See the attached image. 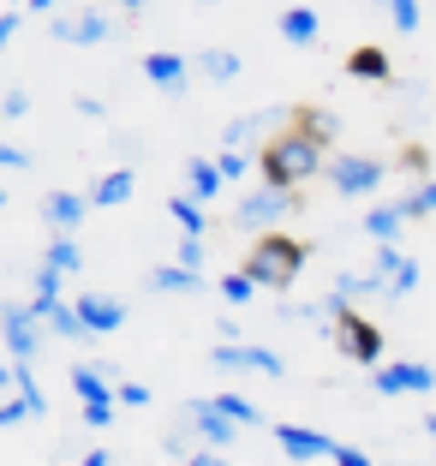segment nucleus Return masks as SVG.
<instances>
[{
    "mask_svg": "<svg viewBox=\"0 0 436 466\" xmlns=\"http://www.w3.org/2000/svg\"><path fill=\"white\" fill-rule=\"evenodd\" d=\"M30 6H36V13H55V6H60V0H30Z\"/></svg>",
    "mask_w": 436,
    "mask_h": 466,
    "instance_id": "c03bdc74",
    "label": "nucleus"
},
{
    "mask_svg": "<svg viewBox=\"0 0 436 466\" xmlns=\"http://www.w3.org/2000/svg\"><path fill=\"white\" fill-rule=\"evenodd\" d=\"M186 425L198 431V437H204L209 449H221V442H233L239 431H246L228 407H221V400H186Z\"/></svg>",
    "mask_w": 436,
    "mask_h": 466,
    "instance_id": "39448f33",
    "label": "nucleus"
},
{
    "mask_svg": "<svg viewBox=\"0 0 436 466\" xmlns=\"http://www.w3.org/2000/svg\"><path fill=\"white\" fill-rule=\"evenodd\" d=\"M150 288H156V293H191V288H204V269H186V263H174V269H156V275H150Z\"/></svg>",
    "mask_w": 436,
    "mask_h": 466,
    "instance_id": "6ab92c4d",
    "label": "nucleus"
},
{
    "mask_svg": "<svg viewBox=\"0 0 436 466\" xmlns=\"http://www.w3.org/2000/svg\"><path fill=\"white\" fill-rule=\"evenodd\" d=\"M216 167H221V174H228V179H246V156L233 150V144H228V150L216 156Z\"/></svg>",
    "mask_w": 436,
    "mask_h": 466,
    "instance_id": "473e14b6",
    "label": "nucleus"
},
{
    "mask_svg": "<svg viewBox=\"0 0 436 466\" xmlns=\"http://www.w3.org/2000/svg\"><path fill=\"white\" fill-rule=\"evenodd\" d=\"M167 209H174V221H179V228H186V233H204V209H198V198H174V204H167Z\"/></svg>",
    "mask_w": 436,
    "mask_h": 466,
    "instance_id": "a878e982",
    "label": "nucleus"
},
{
    "mask_svg": "<svg viewBox=\"0 0 436 466\" xmlns=\"http://www.w3.org/2000/svg\"><path fill=\"white\" fill-rule=\"evenodd\" d=\"M0 167H6V174H18V167H30V150H18V144H6V150H0Z\"/></svg>",
    "mask_w": 436,
    "mask_h": 466,
    "instance_id": "f704fd0d",
    "label": "nucleus"
},
{
    "mask_svg": "<svg viewBox=\"0 0 436 466\" xmlns=\"http://www.w3.org/2000/svg\"><path fill=\"white\" fill-rule=\"evenodd\" d=\"M401 204H407V216H436V179H424V186H412V192L401 198Z\"/></svg>",
    "mask_w": 436,
    "mask_h": 466,
    "instance_id": "bb28decb",
    "label": "nucleus"
},
{
    "mask_svg": "<svg viewBox=\"0 0 436 466\" xmlns=\"http://www.w3.org/2000/svg\"><path fill=\"white\" fill-rule=\"evenodd\" d=\"M216 359L221 370H263V377H281V359L269 353V347H216Z\"/></svg>",
    "mask_w": 436,
    "mask_h": 466,
    "instance_id": "f8f14e48",
    "label": "nucleus"
},
{
    "mask_svg": "<svg viewBox=\"0 0 436 466\" xmlns=\"http://www.w3.org/2000/svg\"><path fill=\"white\" fill-rule=\"evenodd\" d=\"M60 275H66V269L42 263V269H36V299H60Z\"/></svg>",
    "mask_w": 436,
    "mask_h": 466,
    "instance_id": "2f4dec72",
    "label": "nucleus"
},
{
    "mask_svg": "<svg viewBox=\"0 0 436 466\" xmlns=\"http://www.w3.org/2000/svg\"><path fill=\"white\" fill-rule=\"evenodd\" d=\"M18 25H25V13H13V6H6V18H0V42H13Z\"/></svg>",
    "mask_w": 436,
    "mask_h": 466,
    "instance_id": "58836bf2",
    "label": "nucleus"
},
{
    "mask_svg": "<svg viewBox=\"0 0 436 466\" xmlns=\"http://www.w3.org/2000/svg\"><path fill=\"white\" fill-rule=\"evenodd\" d=\"M72 389H78L84 400H108V370H96V365H78V370H72Z\"/></svg>",
    "mask_w": 436,
    "mask_h": 466,
    "instance_id": "5701e85b",
    "label": "nucleus"
},
{
    "mask_svg": "<svg viewBox=\"0 0 436 466\" xmlns=\"http://www.w3.org/2000/svg\"><path fill=\"white\" fill-rule=\"evenodd\" d=\"M335 347H341V353L353 359V365H377V353H382V335L370 329V323H365L359 311H347L341 323H335Z\"/></svg>",
    "mask_w": 436,
    "mask_h": 466,
    "instance_id": "0eeeda50",
    "label": "nucleus"
},
{
    "mask_svg": "<svg viewBox=\"0 0 436 466\" xmlns=\"http://www.w3.org/2000/svg\"><path fill=\"white\" fill-rule=\"evenodd\" d=\"M120 400H126V407H150V389H144V383H120Z\"/></svg>",
    "mask_w": 436,
    "mask_h": 466,
    "instance_id": "e433bc0d",
    "label": "nucleus"
},
{
    "mask_svg": "<svg viewBox=\"0 0 436 466\" xmlns=\"http://www.w3.org/2000/svg\"><path fill=\"white\" fill-rule=\"evenodd\" d=\"M204 78L233 84L239 78V55H233V48H204Z\"/></svg>",
    "mask_w": 436,
    "mask_h": 466,
    "instance_id": "4be33fe9",
    "label": "nucleus"
},
{
    "mask_svg": "<svg viewBox=\"0 0 436 466\" xmlns=\"http://www.w3.org/2000/svg\"><path fill=\"white\" fill-rule=\"evenodd\" d=\"M251 288H258V281H251V275H246V269H233V275H228V281H221V293H228V299H233V305H251Z\"/></svg>",
    "mask_w": 436,
    "mask_h": 466,
    "instance_id": "c756f323",
    "label": "nucleus"
},
{
    "mask_svg": "<svg viewBox=\"0 0 436 466\" xmlns=\"http://www.w3.org/2000/svg\"><path fill=\"white\" fill-rule=\"evenodd\" d=\"M186 466H228L216 449H198V454H186Z\"/></svg>",
    "mask_w": 436,
    "mask_h": 466,
    "instance_id": "ea45409f",
    "label": "nucleus"
},
{
    "mask_svg": "<svg viewBox=\"0 0 436 466\" xmlns=\"http://www.w3.org/2000/svg\"><path fill=\"white\" fill-rule=\"evenodd\" d=\"M132 186H137V179L126 174V167H120V174H102V179H96V192H90V204L114 209V204H126V198H132Z\"/></svg>",
    "mask_w": 436,
    "mask_h": 466,
    "instance_id": "a211bd4d",
    "label": "nucleus"
},
{
    "mask_svg": "<svg viewBox=\"0 0 436 466\" xmlns=\"http://www.w3.org/2000/svg\"><path fill=\"white\" fill-rule=\"evenodd\" d=\"M55 36L72 42V48H90V42H108L114 25H108V13H96V6H66V13H55Z\"/></svg>",
    "mask_w": 436,
    "mask_h": 466,
    "instance_id": "20e7f679",
    "label": "nucleus"
},
{
    "mask_svg": "<svg viewBox=\"0 0 436 466\" xmlns=\"http://www.w3.org/2000/svg\"><path fill=\"white\" fill-rule=\"evenodd\" d=\"M84 209H90V204H84V198H72V192H55V198H48V204H42V221H48V228H55V233H72V228H78V221H84Z\"/></svg>",
    "mask_w": 436,
    "mask_h": 466,
    "instance_id": "2eb2a0df",
    "label": "nucleus"
},
{
    "mask_svg": "<svg viewBox=\"0 0 436 466\" xmlns=\"http://www.w3.org/2000/svg\"><path fill=\"white\" fill-rule=\"evenodd\" d=\"M36 329H48L36 317V305H6V347H13V359L36 353Z\"/></svg>",
    "mask_w": 436,
    "mask_h": 466,
    "instance_id": "9b49d317",
    "label": "nucleus"
},
{
    "mask_svg": "<svg viewBox=\"0 0 436 466\" xmlns=\"http://www.w3.org/2000/svg\"><path fill=\"white\" fill-rule=\"evenodd\" d=\"M42 263H55V269H66V275H72V269L84 263V258H78V239H72V233H60L55 246H48V258H42Z\"/></svg>",
    "mask_w": 436,
    "mask_h": 466,
    "instance_id": "b1692460",
    "label": "nucleus"
},
{
    "mask_svg": "<svg viewBox=\"0 0 436 466\" xmlns=\"http://www.w3.org/2000/svg\"><path fill=\"white\" fill-rule=\"evenodd\" d=\"M407 221H412V216H407V204H377V209L365 216V233L382 246V239H401V228H407Z\"/></svg>",
    "mask_w": 436,
    "mask_h": 466,
    "instance_id": "dca6fc26",
    "label": "nucleus"
},
{
    "mask_svg": "<svg viewBox=\"0 0 436 466\" xmlns=\"http://www.w3.org/2000/svg\"><path fill=\"white\" fill-rule=\"evenodd\" d=\"M78 114H84V120H102V114H108V108H102V102H96V96H78Z\"/></svg>",
    "mask_w": 436,
    "mask_h": 466,
    "instance_id": "a19ab883",
    "label": "nucleus"
},
{
    "mask_svg": "<svg viewBox=\"0 0 436 466\" xmlns=\"http://www.w3.org/2000/svg\"><path fill=\"white\" fill-rule=\"evenodd\" d=\"M84 466H114V461H108V454H102V449H96V454H84Z\"/></svg>",
    "mask_w": 436,
    "mask_h": 466,
    "instance_id": "79ce46f5",
    "label": "nucleus"
},
{
    "mask_svg": "<svg viewBox=\"0 0 436 466\" xmlns=\"http://www.w3.org/2000/svg\"><path fill=\"white\" fill-rule=\"evenodd\" d=\"M25 419H30V400H25V395L0 407V425H6V431H13V425H25Z\"/></svg>",
    "mask_w": 436,
    "mask_h": 466,
    "instance_id": "72a5a7b5",
    "label": "nucleus"
},
{
    "mask_svg": "<svg viewBox=\"0 0 436 466\" xmlns=\"http://www.w3.org/2000/svg\"><path fill=\"white\" fill-rule=\"evenodd\" d=\"M120 6H126V13H144V6H150V0H120Z\"/></svg>",
    "mask_w": 436,
    "mask_h": 466,
    "instance_id": "37998d69",
    "label": "nucleus"
},
{
    "mask_svg": "<svg viewBox=\"0 0 436 466\" xmlns=\"http://www.w3.org/2000/svg\"><path fill=\"white\" fill-rule=\"evenodd\" d=\"M221 167L216 162H186V186H191V198H216L221 192Z\"/></svg>",
    "mask_w": 436,
    "mask_h": 466,
    "instance_id": "412c9836",
    "label": "nucleus"
},
{
    "mask_svg": "<svg viewBox=\"0 0 436 466\" xmlns=\"http://www.w3.org/2000/svg\"><path fill=\"white\" fill-rule=\"evenodd\" d=\"M216 400H221V407H228V412H233V419H239V425H251V431H258V425H263V412H258V407H251V400H246V395H216Z\"/></svg>",
    "mask_w": 436,
    "mask_h": 466,
    "instance_id": "c85d7f7f",
    "label": "nucleus"
},
{
    "mask_svg": "<svg viewBox=\"0 0 436 466\" xmlns=\"http://www.w3.org/2000/svg\"><path fill=\"white\" fill-rule=\"evenodd\" d=\"M323 150H329V144H317L311 132L293 126V132H281L269 150H263V179H275V186H305L311 174H323V167H329Z\"/></svg>",
    "mask_w": 436,
    "mask_h": 466,
    "instance_id": "f257e3e1",
    "label": "nucleus"
},
{
    "mask_svg": "<svg viewBox=\"0 0 436 466\" xmlns=\"http://www.w3.org/2000/svg\"><path fill=\"white\" fill-rule=\"evenodd\" d=\"M382 6H389V18H395V30H419V0H382Z\"/></svg>",
    "mask_w": 436,
    "mask_h": 466,
    "instance_id": "cd10ccee",
    "label": "nucleus"
},
{
    "mask_svg": "<svg viewBox=\"0 0 436 466\" xmlns=\"http://www.w3.org/2000/svg\"><path fill=\"white\" fill-rule=\"evenodd\" d=\"M293 204H299V186H275V179H263L258 192H246V204L233 209V221H239V228H275Z\"/></svg>",
    "mask_w": 436,
    "mask_h": 466,
    "instance_id": "7ed1b4c3",
    "label": "nucleus"
},
{
    "mask_svg": "<svg viewBox=\"0 0 436 466\" xmlns=\"http://www.w3.org/2000/svg\"><path fill=\"white\" fill-rule=\"evenodd\" d=\"M299 132H311L317 144H329V137H335V114H323V108H299Z\"/></svg>",
    "mask_w": 436,
    "mask_h": 466,
    "instance_id": "393cba45",
    "label": "nucleus"
},
{
    "mask_svg": "<svg viewBox=\"0 0 436 466\" xmlns=\"http://www.w3.org/2000/svg\"><path fill=\"white\" fill-rule=\"evenodd\" d=\"M144 78L156 84V90H167V96H186V60L179 55H144Z\"/></svg>",
    "mask_w": 436,
    "mask_h": 466,
    "instance_id": "ddd939ff",
    "label": "nucleus"
},
{
    "mask_svg": "<svg viewBox=\"0 0 436 466\" xmlns=\"http://www.w3.org/2000/svg\"><path fill=\"white\" fill-rule=\"evenodd\" d=\"M377 275L389 281V299H401V293L419 288V263L401 251V239H382V246H377Z\"/></svg>",
    "mask_w": 436,
    "mask_h": 466,
    "instance_id": "6e6552de",
    "label": "nucleus"
},
{
    "mask_svg": "<svg viewBox=\"0 0 436 466\" xmlns=\"http://www.w3.org/2000/svg\"><path fill=\"white\" fill-rule=\"evenodd\" d=\"M84 425H90V431H108L114 425V400H84Z\"/></svg>",
    "mask_w": 436,
    "mask_h": 466,
    "instance_id": "7c9ffc66",
    "label": "nucleus"
},
{
    "mask_svg": "<svg viewBox=\"0 0 436 466\" xmlns=\"http://www.w3.org/2000/svg\"><path fill=\"white\" fill-rule=\"evenodd\" d=\"M347 72L382 84V78H389V55H382V48H353V55H347Z\"/></svg>",
    "mask_w": 436,
    "mask_h": 466,
    "instance_id": "aec40b11",
    "label": "nucleus"
},
{
    "mask_svg": "<svg viewBox=\"0 0 436 466\" xmlns=\"http://www.w3.org/2000/svg\"><path fill=\"white\" fill-rule=\"evenodd\" d=\"M323 174L335 192H377L382 186V162H370V156H329Z\"/></svg>",
    "mask_w": 436,
    "mask_h": 466,
    "instance_id": "423d86ee",
    "label": "nucleus"
},
{
    "mask_svg": "<svg viewBox=\"0 0 436 466\" xmlns=\"http://www.w3.org/2000/svg\"><path fill=\"white\" fill-rule=\"evenodd\" d=\"M329 461H335V466H370L359 449H341V442H335V454H329Z\"/></svg>",
    "mask_w": 436,
    "mask_h": 466,
    "instance_id": "4c0bfd02",
    "label": "nucleus"
},
{
    "mask_svg": "<svg viewBox=\"0 0 436 466\" xmlns=\"http://www.w3.org/2000/svg\"><path fill=\"white\" fill-rule=\"evenodd\" d=\"M78 317L90 323V335H108V329H120V323H126V305L120 299H102V293H84Z\"/></svg>",
    "mask_w": 436,
    "mask_h": 466,
    "instance_id": "4468645a",
    "label": "nucleus"
},
{
    "mask_svg": "<svg viewBox=\"0 0 436 466\" xmlns=\"http://www.w3.org/2000/svg\"><path fill=\"white\" fill-rule=\"evenodd\" d=\"M275 442H281L287 461H323V454H335V442L323 431H305V425H275Z\"/></svg>",
    "mask_w": 436,
    "mask_h": 466,
    "instance_id": "9d476101",
    "label": "nucleus"
},
{
    "mask_svg": "<svg viewBox=\"0 0 436 466\" xmlns=\"http://www.w3.org/2000/svg\"><path fill=\"white\" fill-rule=\"evenodd\" d=\"M305 258L311 251L299 246V239H287V233H263L258 246L246 251V275L258 281V288H293L305 269Z\"/></svg>",
    "mask_w": 436,
    "mask_h": 466,
    "instance_id": "f03ea898",
    "label": "nucleus"
},
{
    "mask_svg": "<svg viewBox=\"0 0 436 466\" xmlns=\"http://www.w3.org/2000/svg\"><path fill=\"white\" fill-rule=\"evenodd\" d=\"M424 431H431V437H436V412H431V419H424Z\"/></svg>",
    "mask_w": 436,
    "mask_h": 466,
    "instance_id": "a18cd8bd",
    "label": "nucleus"
},
{
    "mask_svg": "<svg viewBox=\"0 0 436 466\" xmlns=\"http://www.w3.org/2000/svg\"><path fill=\"white\" fill-rule=\"evenodd\" d=\"M0 108H6V120H18V114H30V96H25V90H6Z\"/></svg>",
    "mask_w": 436,
    "mask_h": 466,
    "instance_id": "c9c22d12",
    "label": "nucleus"
},
{
    "mask_svg": "<svg viewBox=\"0 0 436 466\" xmlns=\"http://www.w3.org/2000/svg\"><path fill=\"white\" fill-rule=\"evenodd\" d=\"M424 389H436V370L431 365H382L377 370V395H424Z\"/></svg>",
    "mask_w": 436,
    "mask_h": 466,
    "instance_id": "1a4fd4ad",
    "label": "nucleus"
},
{
    "mask_svg": "<svg viewBox=\"0 0 436 466\" xmlns=\"http://www.w3.org/2000/svg\"><path fill=\"white\" fill-rule=\"evenodd\" d=\"M281 36H287V42H299V48H311V42L323 36V25H317L311 6H287V13H281Z\"/></svg>",
    "mask_w": 436,
    "mask_h": 466,
    "instance_id": "f3484780",
    "label": "nucleus"
}]
</instances>
